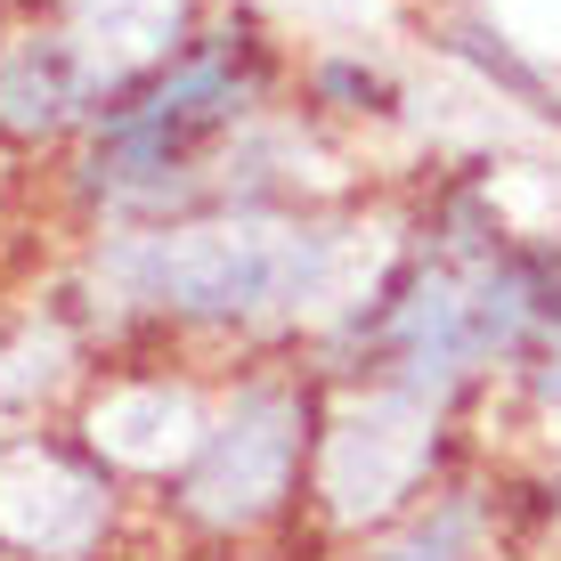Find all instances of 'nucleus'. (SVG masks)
Returning <instances> with one entry per match:
<instances>
[{"label":"nucleus","mask_w":561,"mask_h":561,"mask_svg":"<svg viewBox=\"0 0 561 561\" xmlns=\"http://www.w3.org/2000/svg\"><path fill=\"white\" fill-rule=\"evenodd\" d=\"M66 9H73V49L90 57L99 90L163 66L187 25V0H66Z\"/></svg>","instance_id":"7"},{"label":"nucleus","mask_w":561,"mask_h":561,"mask_svg":"<svg viewBox=\"0 0 561 561\" xmlns=\"http://www.w3.org/2000/svg\"><path fill=\"white\" fill-rule=\"evenodd\" d=\"M448 42H456L463 57H472V66H480V73H489V82H505V90H513V99H529V106H546V99H553V90H546V82H537V73H529V66H520V57H513V49H496V33H480V25H456V33H448ZM546 114H553V106H546Z\"/></svg>","instance_id":"10"},{"label":"nucleus","mask_w":561,"mask_h":561,"mask_svg":"<svg viewBox=\"0 0 561 561\" xmlns=\"http://www.w3.org/2000/svg\"><path fill=\"white\" fill-rule=\"evenodd\" d=\"M99 529H106V480L90 463L42 448V439L0 448V546L57 561V553H90Z\"/></svg>","instance_id":"4"},{"label":"nucleus","mask_w":561,"mask_h":561,"mask_svg":"<svg viewBox=\"0 0 561 561\" xmlns=\"http://www.w3.org/2000/svg\"><path fill=\"white\" fill-rule=\"evenodd\" d=\"M480 553H489V505H480V489H448L366 561H480Z\"/></svg>","instance_id":"8"},{"label":"nucleus","mask_w":561,"mask_h":561,"mask_svg":"<svg viewBox=\"0 0 561 561\" xmlns=\"http://www.w3.org/2000/svg\"><path fill=\"white\" fill-rule=\"evenodd\" d=\"M529 399L561 415V285L546 277V309H537V334H529Z\"/></svg>","instance_id":"11"},{"label":"nucleus","mask_w":561,"mask_h":561,"mask_svg":"<svg viewBox=\"0 0 561 561\" xmlns=\"http://www.w3.org/2000/svg\"><path fill=\"white\" fill-rule=\"evenodd\" d=\"M99 73L73 49V33H9L0 42V130L9 139H49L90 106Z\"/></svg>","instance_id":"5"},{"label":"nucleus","mask_w":561,"mask_h":561,"mask_svg":"<svg viewBox=\"0 0 561 561\" xmlns=\"http://www.w3.org/2000/svg\"><path fill=\"white\" fill-rule=\"evenodd\" d=\"M439 463V399L408 391V382H375L358 408H342L325 423L318 448V496L334 520H382L399 505H415V489Z\"/></svg>","instance_id":"3"},{"label":"nucleus","mask_w":561,"mask_h":561,"mask_svg":"<svg viewBox=\"0 0 561 561\" xmlns=\"http://www.w3.org/2000/svg\"><path fill=\"white\" fill-rule=\"evenodd\" d=\"M342 237L325 220H294V211H211V220H163L106 237L90 277L114 309L171 325H277L301 318L309 301L334 285Z\"/></svg>","instance_id":"1"},{"label":"nucleus","mask_w":561,"mask_h":561,"mask_svg":"<svg viewBox=\"0 0 561 561\" xmlns=\"http://www.w3.org/2000/svg\"><path fill=\"white\" fill-rule=\"evenodd\" d=\"M73 375V342L57 318H25L0 334V408H33Z\"/></svg>","instance_id":"9"},{"label":"nucleus","mask_w":561,"mask_h":561,"mask_svg":"<svg viewBox=\"0 0 561 561\" xmlns=\"http://www.w3.org/2000/svg\"><path fill=\"white\" fill-rule=\"evenodd\" d=\"M318 90H325V99H342V106H375L382 99V82H375V73H358V66H325Z\"/></svg>","instance_id":"12"},{"label":"nucleus","mask_w":561,"mask_h":561,"mask_svg":"<svg viewBox=\"0 0 561 561\" xmlns=\"http://www.w3.org/2000/svg\"><path fill=\"white\" fill-rule=\"evenodd\" d=\"M211 423L196 415V399L180 382H123L90 408V439H99L106 463H130V472H163V463H187L204 448Z\"/></svg>","instance_id":"6"},{"label":"nucleus","mask_w":561,"mask_h":561,"mask_svg":"<svg viewBox=\"0 0 561 561\" xmlns=\"http://www.w3.org/2000/svg\"><path fill=\"white\" fill-rule=\"evenodd\" d=\"M309 448H318L309 391H294V382H253V391H237V408L204 432V448L180 463V513L211 537L268 529V520L294 505V480H301Z\"/></svg>","instance_id":"2"}]
</instances>
